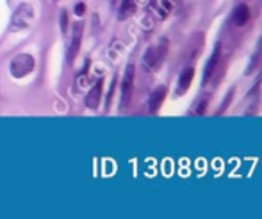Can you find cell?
I'll return each instance as SVG.
<instances>
[{
  "label": "cell",
  "instance_id": "1",
  "mask_svg": "<svg viewBox=\"0 0 262 219\" xmlns=\"http://www.w3.org/2000/svg\"><path fill=\"white\" fill-rule=\"evenodd\" d=\"M166 54H168V39H161L159 43L148 47V50L144 52V64L148 66L150 70H159L163 66L164 59H166Z\"/></svg>",
  "mask_w": 262,
  "mask_h": 219
},
{
  "label": "cell",
  "instance_id": "2",
  "mask_svg": "<svg viewBox=\"0 0 262 219\" xmlns=\"http://www.w3.org/2000/svg\"><path fill=\"white\" fill-rule=\"evenodd\" d=\"M34 20V7L30 4H20L16 7L11 18V29L13 30H24L29 29L30 24Z\"/></svg>",
  "mask_w": 262,
  "mask_h": 219
},
{
  "label": "cell",
  "instance_id": "3",
  "mask_svg": "<svg viewBox=\"0 0 262 219\" xmlns=\"http://www.w3.org/2000/svg\"><path fill=\"white\" fill-rule=\"evenodd\" d=\"M34 70V57L30 54H18L9 64V72L15 78L27 77Z\"/></svg>",
  "mask_w": 262,
  "mask_h": 219
},
{
  "label": "cell",
  "instance_id": "4",
  "mask_svg": "<svg viewBox=\"0 0 262 219\" xmlns=\"http://www.w3.org/2000/svg\"><path fill=\"white\" fill-rule=\"evenodd\" d=\"M132 93H134V64H129L125 68L123 73V80H121V105L119 107L125 109L132 100Z\"/></svg>",
  "mask_w": 262,
  "mask_h": 219
},
{
  "label": "cell",
  "instance_id": "5",
  "mask_svg": "<svg viewBox=\"0 0 262 219\" xmlns=\"http://www.w3.org/2000/svg\"><path fill=\"white\" fill-rule=\"evenodd\" d=\"M80 39H82V24H75L73 25V34H71V43H70L68 47V54H66V57H68V63H71L75 59V55H77V52H79L80 49Z\"/></svg>",
  "mask_w": 262,
  "mask_h": 219
},
{
  "label": "cell",
  "instance_id": "6",
  "mask_svg": "<svg viewBox=\"0 0 262 219\" xmlns=\"http://www.w3.org/2000/svg\"><path fill=\"white\" fill-rule=\"evenodd\" d=\"M219 57H221V47H219V45H216V47H214L213 55H211L209 63L205 64V70H203V78H202V84H203V86H205V84L209 82V78H211V77L214 75V70H216V66H218Z\"/></svg>",
  "mask_w": 262,
  "mask_h": 219
},
{
  "label": "cell",
  "instance_id": "7",
  "mask_svg": "<svg viewBox=\"0 0 262 219\" xmlns=\"http://www.w3.org/2000/svg\"><path fill=\"white\" fill-rule=\"evenodd\" d=\"M193 77H194V68L188 66V68L180 73V77H178L177 95H186L188 93V89L191 88V82H193Z\"/></svg>",
  "mask_w": 262,
  "mask_h": 219
},
{
  "label": "cell",
  "instance_id": "8",
  "mask_svg": "<svg viewBox=\"0 0 262 219\" xmlns=\"http://www.w3.org/2000/svg\"><path fill=\"white\" fill-rule=\"evenodd\" d=\"M100 100H102V80H98L91 88V91L88 93V97H86V107L96 109L100 105Z\"/></svg>",
  "mask_w": 262,
  "mask_h": 219
},
{
  "label": "cell",
  "instance_id": "9",
  "mask_svg": "<svg viewBox=\"0 0 262 219\" xmlns=\"http://www.w3.org/2000/svg\"><path fill=\"white\" fill-rule=\"evenodd\" d=\"M164 98H166V88H164V86H159V88L152 93L150 102H148V107H150V112H152V114H155V112L161 109Z\"/></svg>",
  "mask_w": 262,
  "mask_h": 219
},
{
  "label": "cell",
  "instance_id": "10",
  "mask_svg": "<svg viewBox=\"0 0 262 219\" xmlns=\"http://www.w3.org/2000/svg\"><path fill=\"white\" fill-rule=\"evenodd\" d=\"M250 9H248V5L246 4H239L236 9H234L232 13V20H234V24L238 25V27H241V25L248 24V20H250Z\"/></svg>",
  "mask_w": 262,
  "mask_h": 219
},
{
  "label": "cell",
  "instance_id": "11",
  "mask_svg": "<svg viewBox=\"0 0 262 219\" xmlns=\"http://www.w3.org/2000/svg\"><path fill=\"white\" fill-rule=\"evenodd\" d=\"M138 2L136 0H121L119 4V20H127L129 16H132L136 13Z\"/></svg>",
  "mask_w": 262,
  "mask_h": 219
},
{
  "label": "cell",
  "instance_id": "12",
  "mask_svg": "<svg viewBox=\"0 0 262 219\" xmlns=\"http://www.w3.org/2000/svg\"><path fill=\"white\" fill-rule=\"evenodd\" d=\"M175 5H177V0H157V13H159V18L163 20L171 13Z\"/></svg>",
  "mask_w": 262,
  "mask_h": 219
},
{
  "label": "cell",
  "instance_id": "13",
  "mask_svg": "<svg viewBox=\"0 0 262 219\" xmlns=\"http://www.w3.org/2000/svg\"><path fill=\"white\" fill-rule=\"evenodd\" d=\"M61 29H63V32L68 30V15H66V13L61 15Z\"/></svg>",
  "mask_w": 262,
  "mask_h": 219
},
{
  "label": "cell",
  "instance_id": "14",
  "mask_svg": "<svg viewBox=\"0 0 262 219\" xmlns=\"http://www.w3.org/2000/svg\"><path fill=\"white\" fill-rule=\"evenodd\" d=\"M205 98H200V107L198 109H194V112H196V114H203V112H205Z\"/></svg>",
  "mask_w": 262,
  "mask_h": 219
},
{
  "label": "cell",
  "instance_id": "15",
  "mask_svg": "<svg viewBox=\"0 0 262 219\" xmlns=\"http://www.w3.org/2000/svg\"><path fill=\"white\" fill-rule=\"evenodd\" d=\"M75 11H77V15H82V13H84V4H79L77 5V7H75Z\"/></svg>",
  "mask_w": 262,
  "mask_h": 219
},
{
  "label": "cell",
  "instance_id": "16",
  "mask_svg": "<svg viewBox=\"0 0 262 219\" xmlns=\"http://www.w3.org/2000/svg\"><path fill=\"white\" fill-rule=\"evenodd\" d=\"M55 2H57V0H55Z\"/></svg>",
  "mask_w": 262,
  "mask_h": 219
}]
</instances>
